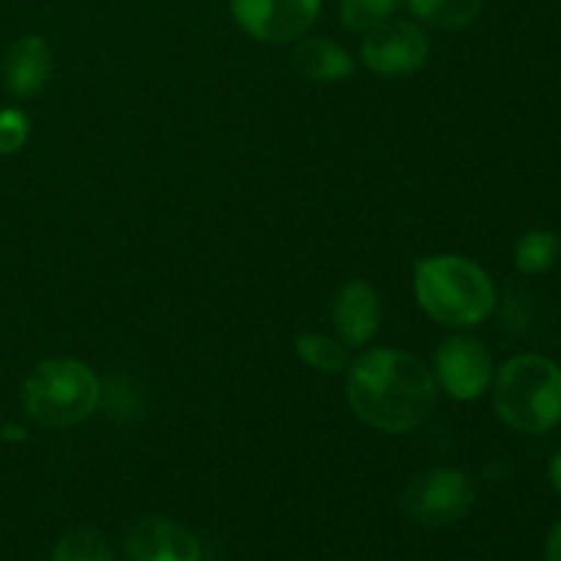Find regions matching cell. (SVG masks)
Masks as SVG:
<instances>
[{
    "instance_id": "cell-1",
    "label": "cell",
    "mask_w": 561,
    "mask_h": 561,
    "mask_svg": "<svg viewBox=\"0 0 561 561\" xmlns=\"http://www.w3.org/2000/svg\"><path fill=\"white\" fill-rule=\"evenodd\" d=\"M345 394L365 425L398 436L427 422L436 405V378L405 351L373 348L348 365Z\"/></svg>"
},
{
    "instance_id": "cell-19",
    "label": "cell",
    "mask_w": 561,
    "mask_h": 561,
    "mask_svg": "<svg viewBox=\"0 0 561 561\" xmlns=\"http://www.w3.org/2000/svg\"><path fill=\"white\" fill-rule=\"evenodd\" d=\"M546 561H561V520L551 529L546 542Z\"/></svg>"
},
{
    "instance_id": "cell-7",
    "label": "cell",
    "mask_w": 561,
    "mask_h": 561,
    "mask_svg": "<svg viewBox=\"0 0 561 561\" xmlns=\"http://www.w3.org/2000/svg\"><path fill=\"white\" fill-rule=\"evenodd\" d=\"M431 55L425 31L409 20H387L367 31L362 42V60L378 75L400 77L420 71Z\"/></svg>"
},
{
    "instance_id": "cell-12",
    "label": "cell",
    "mask_w": 561,
    "mask_h": 561,
    "mask_svg": "<svg viewBox=\"0 0 561 561\" xmlns=\"http://www.w3.org/2000/svg\"><path fill=\"white\" fill-rule=\"evenodd\" d=\"M290 60H294V69L312 82L345 80L356 69L354 58L329 38H305L301 44H296Z\"/></svg>"
},
{
    "instance_id": "cell-6",
    "label": "cell",
    "mask_w": 561,
    "mask_h": 561,
    "mask_svg": "<svg viewBox=\"0 0 561 561\" xmlns=\"http://www.w3.org/2000/svg\"><path fill=\"white\" fill-rule=\"evenodd\" d=\"M241 31L266 44L301 38L318 20L321 0H230Z\"/></svg>"
},
{
    "instance_id": "cell-18",
    "label": "cell",
    "mask_w": 561,
    "mask_h": 561,
    "mask_svg": "<svg viewBox=\"0 0 561 561\" xmlns=\"http://www.w3.org/2000/svg\"><path fill=\"white\" fill-rule=\"evenodd\" d=\"M27 135H31V121L22 110H0V153L20 151L27 142Z\"/></svg>"
},
{
    "instance_id": "cell-17",
    "label": "cell",
    "mask_w": 561,
    "mask_h": 561,
    "mask_svg": "<svg viewBox=\"0 0 561 561\" xmlns=\"http://www.w3.org/2000/svg\"><path fill=\"white\" fill-rule=\"evenodd\" d=\"M53 561H113V553L96 529H77L55 546Z\"/></svg>"
},
{
    "instance_id": "cell-5",
    "label": "cell",
    "mask_w": 561,
    "mask_h": 561,
    "mask_svg": "<svg viewBox=\"0 0 561 561\" xmlns=\"http://www.w3.org/2000/svg\"><path fill=\"white\" fill-rule=\"evenodd\" d=\"M477 504V485L466 471L431 469L411 480L400 507L405 518L427 529H442L463 520Z\"/></svg>"
},
{
    "instance_id": "cell-13",
    "label": "cell",
    "mask_w": 561,
    "mask_h": 561,
    "mask_svg": "<svg viewBox=\"0 0 561 561\" xmlns=\"http://www.w3.org/2000/svg\"><path fill=\"white\" fill-rule=\"evenodd\" d=\"M409 9L425 25L463 31L480 16L482 0H409Z\"/></svg>"
},
{
    "instance_id": "cell-3",
    "label": "cell",
    "mask_w": 561,
    "mask_h": 561,
    "mask_svg": "<svg viewBox=\"0 0 561 561\" xmlns=\"http://www.w3.org/2000/svg\"><path fill=\"white\" fill-rule=\"evenodd\" d=\"M493 405L515 431H551L561 422V367L540 354L515 356L499 370Z\"/></svg>"
},
{
    "instance_id": "cell-20",
    "label": "cell",
    "mask_w": 561,
    "mask_h": 561,
    "mask_svg": "<svg viewBox=\"0 0 561 561\" xmlns=\"http://www.w3.org/2000/svg\"><path fill=\"white\" fill-rule=\"evenodd\" d=\"M548 477H551V485L557 488V493L561 496V453L551 460V466H548Z\"/></svg>"
},
{
    "instance_id": "cell-2",
    "label": "cell",
    "mask_w": 561,
    "mask_h": 561,
    "mask_svg": "<svg viewBox=\"0 0 561 561\" xmlns=\"http://www.w3.org/2000/svg\"><path fill=\"white\" fill-rule=\"evenodd\" d=\"M414 290L422 310L442 327H477L496 307L488 272L463 255H433L416 263Z\"/></svg>"
},
{
    "instance_id": "cell-4",
    "label": "cell",
    "mask_w": 561,
    "mask_h": 561,
    "mask_svg": "<svg viewBox=\"0 0 561 561\" xmlns=\"http://www.w3.org/2000/svg\"><path fill=\"white\" fill-rule=\"evenodd\" d=\"M102 400L91 367L77 359H47L22 383L25 411L44 427H71L88 420Z\"/></svg>"
},
{
    "instance_id": "cell-21",
    "label": "cell",
    "mask_w": 561,
    "mask_h": 561,
    "mask_svg": "<svg viewBox=\"0 0 561 561\" xmlns=\"http://www.w3.org/2000/svg\"><path fill=\"white\" fill-rule=\"evenodd\" d=\"M0 438H16V442H22V438H25V431L14 425H5L3 431H0Z\"/></svg>"
},
{
    "instance_id": "cell-11",
    "label": "cell",
    "mask_w": 561,
    "mask_h": 561,
    "mask_svg": "<svg viewBox=\"0 0 561 561\" xmlns=\"http://www.w3.org/2000/svg\"><path fill=\"white\" fill-rule=\"evenodd\" d=\"M53 75V53L42 36H22L3 58L5 91L16 99H31L44 91Z\"/></svg>"
},
{
    "instance_id": "cell-8",
    "label": "cell",
    "mask_w": 561,
    "mask_h": 561,
    "mask_svg": "<svg viewBox=\"0 0 561 561\" xmlns=\"http://www.w3.org/2000/svg\"><path fill=\"white\" fill-rule=\"evenodd\" d=\"M436 376L449 398L477 400L493 381V359L485 345L469 334L444 340L436 354Z\"/></svg>"
},
{
    "instance_id": "cell-15",
    "label": "cell",
    "mask_w": 561,
    "mask_h": 561,
    "mask_svg": "<svg viewBox=\"0 0 561 561\" xmlns=\"http://www.w3.org/2000/svg\"><path fill=\"white\" fill-rule=\"evenodd\" d=\"M561 241L551 230H531L515 247V266L524 274H542L559 261Z\"/></svg>"
},
{
    "instance_id": "cell-16",
    "label": "cell",
    "mask_w": 561,
    "mask_h": 561,
    "mask_svg": "<svg viewBox=\"0 0 561 561\" xmlns=\"http://www.w3.org/2000/svg\"><path fill=\"white\" fill-rule=\"evenodd\" d=\"M403 0H340V20L348 31L367 33L381 22L392 20Z\"/></svg>"
},
{
    "instance_id": "cell-9",
    "label": "cell",
    "mask_w": 561,
    "mask_h": 561,
    "mask_svg": "<svg viewBox=\"0 0 561 561\" xmlns=\"http://www.w3.org/2000/svg\"><path fill=\"white\" fill-rule=\"evenodd\" d=\"M124 546L131 561H201V542L195 535L157 515L137 518L126 529Z\"/></svg>"
},
{
    "instance_id": "cell-10",
    "label": "cell",
    "mask_w": 561,
    "mask_h": 561,
    "mask_svg": "<svg viewBox=\"0 0 561 561\" xmlns=\"http://www.w3.org/2000/svg\"><path fill=\"white\" fill-rule=\"evenodd\" d=\"M332 321L348 348L370 343L381 327V299L365 279H348L332 299Z\"/></svg>"
},
{
    "instance_id": "cell-14",
    "label": "cell",
    "mask_w": 561,
    "mask_h": 561,
    "mask_svg": "<svg viewBox=\"0 0 561 561\" xmlns=\"http://www.w3.org/2000/svg\"><path fill=\"white\" fill-rule=\"evenodd\" d=\"M296 354L301 362L321 373H345L351 365L348 345L327 334H301L296 337Z\"/></svg>"
}]
</instances>
